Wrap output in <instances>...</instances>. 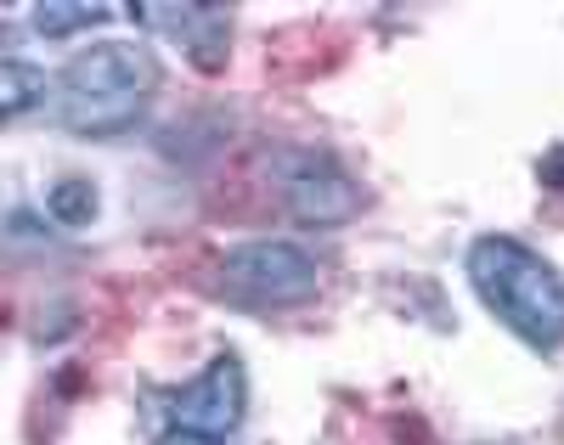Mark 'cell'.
I'll return each mask as SVG.
<instances>
[{
  "label": "cell",
  "instance_id": "obj_2",
  "mask_svg": "<svg viewBox=\"0 0 564 445\" xmlns=\"http://www.w3.org/2000/svg\"><path fill=\"white\" fill-rule=\"evenodd\" d=\"M159 90V63L135 40H97L74 52L52 85L63 130L74 135H119L148 113Z\"/></svg>",
  "mask_w": 564,
  "mask_h": 445
},
{
  "label": "cell",
  "instance_id": "obj_4",
  "mask_svg": "<svg viewBox=\"0 0 564 445\" xmlns=\"http://www.w3.org/2000/svg\"><path fill=\"white\" fill-rule=\"evenodd\" d=\"M243 412H249V372H243V361L231 356V350H220L198 378H186V383L170 394L175 428L204 434V439H220V445H226V434H238Z\"/></svg>",
  "mask_w": 564,
  "mask_h": 445
},
{
  "label": "cell",
  "instance_id": "obj_3",
  "mask_svg": "<svg viewBox=\"0 0 564 445\" xmlns=\"http://www.w3.org/2000/svg\"><path fill=\"white\" fill-rule=\"evenodd\" d=\"M316 282H322L316 260L300 242H282V237H254V242H238V249L220 254V287L249 311L305 305L316 293Z\"/></svg>",
  "mask_w": 564,
  "mask_h": 445
},
{
  "label": "cell",
  "instance_id": "obj_9",
  "mask_svg": "<svg viewBox=\"0 0 564 445\" xmlns=\"http://www.w3.org/2000/svg\"><path fill=\"white\" fill-rule=\"evenodd\" d=\"M542 186H558L564 192V146H553V153L542 159Z\"/></svg>",
  "mask_w": 564,
  "mask_h": 445
},
{
  "label": "cell",
  "instance_id": "obj_10",
  "mask_svg": "<svg viewBox=\"0 0 564 445\" xmlns=\"http://www.w3.org/2000/svg\"><path fill=\"white\" fill-rule=\"evenodd\" d=\"M159 445H220V439H204V434H186V428H170Z\"/></svg>",
  "mask_w": 564,
  "mask_h": 445
},
{
  "label": "cell",
  "instance_id": "obj_1",
  "mask_svg": "<svg viewBox=\"0 0 564 445\" xmlns=\"http://www.w3.org/2000/svg\"><path fill=\"white\" fill-rule=\"evenodd\" d=\"M468 282L480 305L531 350H558L564 344V271L542 260L531 242L486 231L468 242Z\"/></svg>",
  "mask_w": 564,
  "mask_h": 445
},
{
  "label": "cell",
  "instance_id": "obj_5",
  "mask_svg": "<svg viewBox=\"0 0 564 445\" xmlns=\"http://www.w3.org/2000/svg\"><path fill=\"white\" fill-rule=\"evenodd\" d=\"M282 204L300 226H345L361 215V186L339 164H300L282 175Z\"/></svg>",
  "mask_w": 564,
  "mask_h": 445
},
{
  "label": "cell",
  "instance_id": "obj_8",
  "mask_svg": "<svg viewBox=\"0 0 564 445\" xmlns=\"http://www.w3.org/2000/svg\"><path fill=\"white\" fill-rule=\"evenodd\" d=\"M45 215H52L57 226H90L97 220V186L79 181V175L57 181L52 192H45Z\"/></svg>",
  "mask_w": 564,
  "mask_h": 445
},
{
  "label": "cell",
  "instance_id": "obj_6",
  "mask_svg": "<svg viewBox=\"0 0 564 445\" xmlns=\"http://www.w3.org/2000/svg\"><path fill=\"white\" fill-rule=\"evenodd\" d=\"M45 74L34 68V63H23V57H0V124H12V119H23V113H34L40 102H45Z\"/></svg>",
  "mask_w": 564,
  "mask_h": 445
},
{
  "label": "cell",
  "instance_id": "obj_7",
  "mask_svg": "<svg viewBox=\"0 0 564 445\" xmlns=\"http://www.w3.org/2000/svg\"><path fill=\"white\" fill-rule=\"evenodd\" d=\"M29 18H34L40 40H68V34H85V29L108 23L113 7H102V0H90V7H85V0H79V7H68V0H45V7H34Z\"/></svg>",
  "mask_w": 564,
  "mask_h": 445
}]
</instances>
